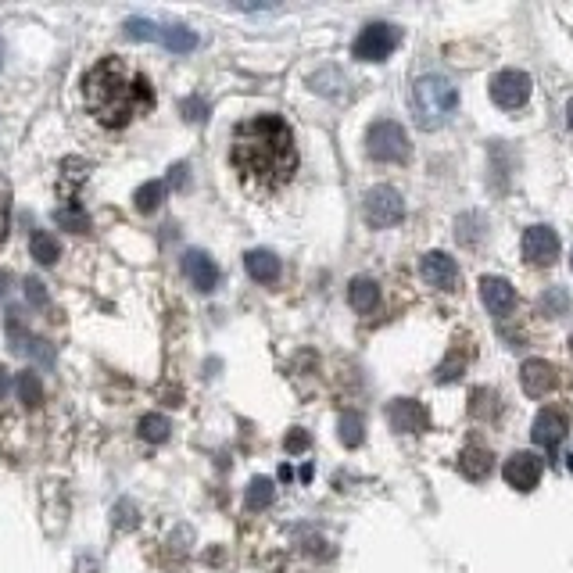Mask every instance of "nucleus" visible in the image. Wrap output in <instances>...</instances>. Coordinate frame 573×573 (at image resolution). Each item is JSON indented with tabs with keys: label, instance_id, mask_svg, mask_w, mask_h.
I'll return each mask as SVG.
<instances>
[{
	"label": "nucleus",
	"instance_id": "f257e3e1",
	"mask_svg": "<svg viewBox=\"0 0 573 573\" xmlns=\"http://www.w3.org/2000/svg\"><path fill=\"white\" fill-rule=\"evenodd\" d=\"M230 162L240 180L258 190H280L298 172V147L280 115H255L233 129Z\"/></svg>",
	"mask_w": 573,
	"mask_h": 573
},
{
	"label": "nucleus",
	"instance_id": "f03ea898",
	"mask_svg": "<svg viewBox=\"0 0 573 573\" xmlns=\"http://www.w3.org/2000/svg\"><path fill=\"white\" fill-rule=\"evenodd\" d=\"M83 101L101 126L122 129L154 108V86L126 58H101L83 76Z\"/></svg>",
	"mask_w": 573,
	"mask_h": 573
},
{
	"label": "nucleus",
	"instance_id": "7ed1b4c3",
	"mask_svg": "<svg viewBox=\"0 0 573 573\" xmlns=\"http://www.w3.org/2000/svg\"><path fill=\"white\" fill-rule=\"evenodd\" d=\"M455 108H459V90L452 79L427 72L412 83V112L423 129H441L455 115Z\"/></svg>",
	"mask_w": 573,
	"mask_h": 573
},
{
	"label": "nucleus",
	"instance_id": "20e7f679",
	"mask_svg": "<svg viewBox=\"0 0 573 573\" xmlns=\"http://www.w3.org/2000/svg\"><path fill=\"white\" fill-rule=\"evenodd\" d=\"M126 33L137 36V40H158L162 47L176 54H187L197 47V33L187 26H176V22H151V18H129Z\"/></svg>",
	"mask_w": 573,
	"mask_h": 573
},
{
	"label": "nucleus",
	"instance_id": "39448f33",
	"mask_svg": "<svg viewBox=\"0 0 573 573\" xmlns=\"http://www.w3.org/2000/svg\"><path fill=\"white\" fill-rule=\"evenodd\" d=\"M366 151L373 162H405L409 158V137H405V129L391 119H380L369 126L366 133Z\"/></svg>",
	"mask_w": 573,
	"mask_h": 573
},
{
	"label": "nucleus",
	"instance_id": "423d86ee",
	"mask_svg": "<svg viewBox=\"0 0 573 573\" xmlns=\"http://www.w3.org/2000/svg\"><path fill=\"white\" fill-rule=\"evenodd\" d=\"M362 215L373 230H391L405 219V201L394 187H373L362 197Z\"/></svg>",
	"mask_w": 573,
	"mask_h": 573
},
{
	"label": "nucleus",
	"instance_id": "0eeeda50",
	"mask_svg": "<svg viewBox=\"0 0 573 573\" xmlns=\"http://www.w3.org/2000/svg\"><path fill=\"white\" fill-rule=\"evenodd\" d=\"M491 101L505 112H520L523 104L531 101V76L520 69H505L491 79Z\"/></svg>",
	"mask_w": 573,
	"mask_h": 573
},
{
	"label": "nucleus",
	"instance_id": "6e6552de",
	"mask_svg": "<svg viewBox=\"0 0 573 573\" xmlns=\"http://www.w3.org/2000/svg\"><path fill=\"white\" fill-rule=\"evenodd\" d=\"M394 43H398V29L387 26V22H373V26H366L355 36L351 54L359 61H384L394 51Z\"/></svg>",
	"mask_w": 573,
	"mask_h": 573
},
{
	"label": "nucleus",
	"instance_id": "1a4fd4ad",
	"mask_svg": "<svg viewBox=\"0 0 573 573\" xmlns=\"http://www.w3.org/2000/svg\"><path fill=\"white\" fill-rule=\"evenodd\" d=\"M523 258L527 266L548 269L559 258V233L552 226H531L523 233Z\"/></svg>",
	"mask_w": 573,
	"mask_h": 573
},
{
	"label": "nucleus",
	"instance_id": "9d476101",
	"mask_svg": "<svg viewBox=\"0 0 573 573\" xmlns=\"http://www.w3.org/2000/svg\"><path fill=\"white\" fill-rule=\"evenodd\" d=\"M420 276L430 283V287H437V291H455V287H459V266H455L445 251H430V255H423Z\"/></svg>",
	"mask_w": 573,
	"mask_h": 573
},
{
	"label": "nucleus",
	"instance_id": "9b49d317",
	"mask_svg": "<svg viewBox=\"0 0 573 573\" xmlns=\"http://www.w3.org/2000/svg\"><path fill=\"white\" fill-rule=\"evenodd\" d=\"M505 480H509V488L516 491H534L538 488V480H541V459L531 452H516L509 455V462H505Z\"/></svg>",
	"mask_w": 573,
	"mask_h": 573
},
{
	"label": "nucleus",
	"instance_id": "f8f14e48",
	"mask_svg": "<svg viewBox=\"0 0 573 573\" xmlns=\"http://www.w3.org/2000/svg\"><path fill=\"white\" fill-rule=\"evenodd\" d=\"M520 384H523V391L531 394V398H545L548 391H556L559 373H556V366H552V362L527 359L520 366Z\"/></svg>",
	"mask_w": 573,
	"mask_h": 573
},
{
	"label": "nucleus",
	"instance_id": "ddd939ff",
	"mask_svg": "<svg viewBox=\"0 0 573 573\" xmlns=\"http://www.w3.org/2000/svg\"><path fill=\"white\" fill-rule=\"evenodd\" d=\"M566 430H570V416H566L563 409H541L538 416H534L531 437H534V445L556 448L566 437Z\"/></svg>",
	"mask_w": 573,
	"mask_h": 573
},
{
	"label": "nucleus",
	"instance_id": "4468645a",
	"mask_svg": "<svg viewBox=\"0 0 573 573\" xmlns=\"http://www.w3.org/2000/svg\"><path fill=\"white\" fill-rule=\"evenodd\" d=\"M480 298H484V305H488L491 316H509L516 308V291H513V283L502 280V276H484L480 280Z\"/></svg>",
	"mask_w": 573,
	"mask_h": 573
},
{
	"label": "nucleus",
	"instance_id": "2eb2a0df",
	"mask_svg": "<svg viewBox=\"0 0 573 573\" xmlns=\"http://www.w3.org/2000/svg\"><path fill=\"white\" fill-rule=\"evenodd\" d=\"M387 423H391V430H398V434H420V430L427 427V409H423L420 402H412V398H398V402H391V409H387Z\"/></svg>",
	"mask_w": 573,
	"mask_h": 573
},
{
	"label": "nucleus",
	"instance_id": "dca6fc26",
	"mask_svg": "<svg viewBox=\"0 0 573 573\" xmlns=\"http://www.w3.org/2000/svg\"><path fill=\"white\" fill-rule=\"evenodd\" d=\"M183 276L194 283L197 291H215V283H219V266H215L205 251H187V255H183Z\"/></svg>",
	"mask_w": 573,
	"mask_h": 573
},
{
	"label": "nucleus",
	"instance_id": "f3484780",
	"mask_svg": "<svg viewBox=\"0 0 573 573\" xmlns=\"http://www.w3.org/2000/svg\"><path fill=\"white\" fill-rule=\"evenodd\" d=\"M244 266H248V276L255 283L280 280V258H276L273 251H248V255H244Z\"/></svg>",
	"mask_w": 573,
	"mask_h": 573
},
{
	"label": "nucleus",
	"instance_id": "a211bd4d",
	"mask_svg": "<svg viewBox=\"0 0 573 573\" xmlns=\"http://www.w3.org/2000/svg\"><path fill=\"white\" fill-rule=\"evenodd\" d=\"M348 301L355 312H362V316H369L373 308L380 305V287L377 280H369V276H355L348 287Z\"/></svg>",
	"mask_w": 573,
	"mask_h": 573
},
{
	"label": "nucleus",
	"instance_id": "6ab92c4d",
	"mask_svg": "<svg viewBox=\"0 0 573 573\" xmlns=\"http://www.w3.org/2000/svg\"><path fill=\"white\" fill-rule=\"evenodd\" d=\"M459 470L466 473L470 480H484L491 473V452L488 448H477V445H470L466 452H462V459H459Z\"/></svg>",
	"mask_w": 573,
	"mask_h": 573
},
{
	"label": "nucleus",
	"instance_id": "aec40b11",
	"mask_svg": "<svg viewBox=\"0 0 573 573\" xmlns=\"http://www.w3.org/2000/svg\"><path fill=\"white\" fill-rule=\"evenodd\" d=\"M33 255H36V262H40V266H54V262H58V255H61L58 240H54L47 230H36L33 233Z\"/></svg>",
	"mask_w": 573,
	"mask_h": 573
},
{
	"label": "nucleus",
	"instance_id": "412c9836",
	"mask_svg": "<svg viewBox=\"0 0 573 573\" xmlns=\"http://www.w3.org/2000/svg\"><path fill=\"white\" fill-rule=\"evenodd\" d=\"M273 502V480L266 477H255L248 484V495H244V505H248L251 513H258V509H266V505Z\"/></svg>",
	"mask_w": 573,
	"mask_h": 573
},
{
	"label": "nucleus",
	"instance_id": "4be33fe9",
	"mask_svg": "<svg viewBox=\"0 0 573 573\" xmlns=\"http://www.w3.org/2000/svg\"><path fill=\"white\" fill-rule=\"evenodd\" d=\"M15 391H18V402H22V405H36L43 398L40 377H36V373H29V369L15 377Z\"/></svg>",
	"mask_w": 573,
	"mask_h": 573
},
{
	"label": "nucleus",
	"instance_id": "5701e85b",
	"mask_svg": "<svg viewBox=\"0 0 573 573\" xmlns=\"http://www.w3.org/2000/svg\"><path fill=\"white\" fill-rule=\"evenodd\" d=\"M362 434H366V427H362V416H355V412H344V416H341V441H344V445L359 448Z\"/></svg>",
	"mask_w": 573,
	"mask_h": 573
},
{
	"label": "nucleus",
	"instance_id": "b1692460",
	"mask_svg": "<svg viewBox=\"0 0 573 573\" xmlns=\"http://www.w3.org/2000/svg\"><path fill=\"white\" fill-rule=\"evenodd\" d=\"M162 197H165V183L162 180L144 183V187L137 190V208H140V212H154V208L162 205Z\"/></svg>",
	"mask_w": 573,
	"mask_h": 573
},
{
	"label": "nucleus",
	"instance_id": "393cba45",
	"mask_svg": "<svg viewBox=\"0 0 573 573\" xmlns=\"http://www.w3.org/2000/svg\"><path fill=\"white\" fill-rule=\"evenodd\" d=\"M140 437L154 441V445L165 441V437H169V420H165V416H144V420H140Z\"/></svg>",
	"mask_w": 573,
	"mask_h": 573
},
{
	"label": "nucleus",
	"instance_id": "a878e982",
	"mask_svg": "<svg viewBox=\"0 0 573 573\" xmlns=\"http://www.w3.org/2000/svg\"><path fill=\"white\" fill-rule=\"evenodd\" d=\"M566 308H570L566 291H548L545 298H541V312H545V316H559V312H566Z\"/></svg>",
	"mask_w": 573,
	"mask_h": 573
},
{
	"label": "nucleus",
	"instance_id": "bb28decb",
	"mask_svg": "<svg viewBox=\"0 0 573 573\" xmlns=\"http://www.w3.org/2000/svg\"><path fill=\"white\" fill-rule=\"evenodd\" d=\"M22 351H29L33 359H40V366H47V369L54 366V348H51L47 341H36V337H29L26 348H22Z\"/></svg>",
	"mask_w": 573,
	"mask_h": 573
},
{
	"label": "nucleus",
	"instance_id": "cd10ccee",
	"mask_svg": "<svg viewBox=\"0 0 573 573\" xmlns=\"http://www.w3.org/2000/svg\"><path fill=\"white\" fill-rule=\"evenodd\" d=\"M8 215H11V194L8 187L0 183V240L8 237Z\"/></svg>",
	"mask_w": 573,
	"mask_h": 573
},
{
	"label": "nucleus",
	"instance_id": "c85d7f7f",
	"mask_svg": "<svg viewBox=\"0 0 573 573\" xmlns=\"http://www.w3.org/2000/svg\"><path fill=\"white\" fill-rule=\"evenodd\" d=\"M183 112H187V119H190V122H201V119H205L208 108H205V101H197V97H190V101H183Z\"/></svg>",
	"mask_w": 573,
	"mask_h": 573
},
{
	"label": "nucleus",
	"instance_id": "c756f323",
	"mask_svg": "<svg viewBox=\"0 0 573 573\" xmlns=\"http://www.w3.org/2000/svg\"><path fill=\"white\" fill-rule=\"evenodd\" d=\"M305 448H308L305 430H294V434H287V452H305Z\"/></svg>",
	"mask_w": 573,
	"mask_h": 573
},
{
	"label": "nucleus",
	"instance_id": "7c9ffc66",
	"mask_svg": "<svg viewBox=\"0 0 573 573\" xmlns=\"http://www.w3.org/2000/svg\"><path fill=\"white\" fill-rule=\"evenodd\" d=\"M26 291H29V301H36V305H47V291H43V283L26 280Z\"/></svg>",
	"mask_w": 573,
	"mask_h": 573
},
{
	"label": "nucleus",
	"instance_id": "2f4dec72",
	"mask_svg": "<svg viewBox=\"0 0 573 573\" xmlns=\"http://www.w3.org/2000/svg\"><path fill=\"white\" fill-rule=\"evenodd\" d=\"M4 398H8V369L0 366V402H4Z\"/></svg>",
	"mask_w": 573,
	"mask_h": 573
},
{
	"label": "nucleus",
	"instance_id": "473e14b6",
	"mask_svg": "<svg viewBox=\"0 0 573 573\" xmlns=\"http://www.w3.org/2000/svg\"><path fill=\"white\" fill-rule=\"evenodd\" d=\"M566 122H570V129H573V97H570V104H566Z\"/></svg>",
	"mask_w": 573,
	"mask_h": 573
},
{
	"label": "nucleus",
	"instance_id": "72a5a7b5",
	"mask_svg": "<svg viewBox=\"0 0 573 573\" xmlns=\"http://www.w3.org/2000/svg\"><path fill=\"white\" fill-rule=\"evenodd\" d=\"M0 65H4V40H0Z\"/></svg>",
	"mask_w": 573,
	"mask_h": 573
},
{
	"label": "nucleus",
	"instance_id": "f704fd0d",
	"mask_svg": "<svg viewBox=\"0 0 573 573\" xmlns=\"http://www.w3.org/2000/svg\"><path fill=\"white\" fill-rule=\"evenodd\" d=\"M0 291H4V276H0Z\"/></svg>",
	"mask_w": 573,
	"mask_h": 573
},
{
	"label": "nucleus",
	"instance_id": "c9c22d12",
	"mask_svg": "<svg viewBox=\"0 0 573 573\" xmlns=\"http://www.w3.org/2000/svg\"><path fill=\"white\" fill-rule=\"evenodd\" d=\"M570 266H573V251H570Z\"/></svg>",
	"mask_w": 573,
	"mask_h": 573
},
{
	"label": "nucleus",
	"instance_id": "e433bc0d",
	"mask_svg": "<svg viewBox=\"0 0 573 573\" xmlns=\"http://www.w3.org/2000/svg\"><path fill=\"white\" fill-rule=\"evenodd\" d=\"M570 348H573V337H570Z\"/></svg>",
	"mask_w": 573,
	"mask_h": 573
}]
</instances>
